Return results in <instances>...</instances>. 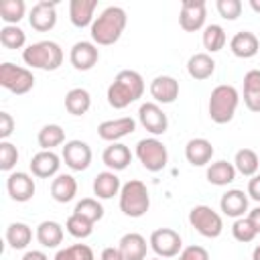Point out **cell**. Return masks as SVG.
<instances>
[{"label": "cell", "instance_id": "obj_39", "mask_svg": "<svg viewBox=\"0 0 260 260\" xmlns=\"http://www.w3.org/2000/svg\"><path fill=\"white\" fill-rule=\"evenodd\" d=\"M53 260H95V256L87 244H73L59 250Z\"/></svg>", "mask_w": 260, "mask_h": 260}, {"label": "cell", "instance_id": "obj_46", "mask_svg": "<svg viewBox=\"0 0 260 260\" xmlns=\"http://www.w3.org/2000/svg\"><path fill=\"white\" fill-rule=\"evenodd\" d=\"M248 195H250L254 201H260V175H258V173L248 181Z\"/></svg>", "mask_w": 260, "mask_h": 260}, {"label": "cell", "instance_id": "obj_20", "mask_svg": "<svg viewBox=\"0 0 260 260\" xmlns=\"http://www.w3.org/2000/svg\"><path fill=\"white\" fill-rule=\"evenodd\" d=\"M98 8V0H71L69 2V20L73 26L83 28L93 24V12Z\"/></svg>", "mask_w": 260, "mask_h": 260}, {"label": "cell", "instance_id": "obj_48", "mask_svg": "<svg viewBox=\"0 0 260 260\" xmlns=\"http://www.w3.org/2000/svg\"><path fill=\"white\" fill-rule=\"evenodd\" d=\"M248 219H250V223L254 225V230L260 234V205H258V207H254V209L248 213Z\"/></svg>", "mask_w": 260, "mask_h": 260}, {"label": "cell", "instance_id": "obj_15", "mask_svg": "<svg viewBox=\"0 0 260 260\" xmlns=\"http://www.w3.org/2000/svg\"><path fill=\"white\" fill-rule=\"evenodd\" d=\"M6 189H8V195L12 201H18V203H24L28 199H32L35 195V181L28 173H10L8 179H6Z\"/></svg>", "mask_w": 260, "mask_h": 260}, {"label": "cell", "instance_id": "obj_4", "mask_svg": "<svg viewBox=\"0 0 260 260\" xmlns=\"http://www.w3.org/2000/svg\"><path fill=\"white\" fill-rule=\"evenodd\" d=\"M238 102H240V95H238L234 85L221 83V85L213 87V91L209 95V104H207L209 118L215 124L232 122V118H234V114L238 110Z\"/></svg>", "mask_w": 260, "mask_h": 260}, {"label": "cell", "instance_id": "obj_29", "mask_svg": "<svg viewBox=\"0 0 260 260\" xmlns=\"http://www.w3.org/2000/svg\"><path fill=\"white\" fill-rule=\"evenodd\" d=\"M236 167H234V162H228V160H217V162H211L209 167H207V173H205V177H207V181L211 183V185H215V187H225V185H230L234 179H236Z\"/></svg>", "mask_w": 260, "mask_h": 260}, {"label": "cell", "instance_id": "obj_23", "mask_svg": "<svg viewBox=\"0 0 260 260\" xmlns=\"http://www.w3.org/2000/svg\"><path fill=\"white\" fill-rule=\"evenodd\" d=\"M213 156V144L207 138H191L185 146V158L193 167H203Z\"/></svg>", "mask_w": 260, "mask_h": 260}, {"label": "cell", "instance_id": "obj_1", "mask_svg": "<svg viewBox=\"0 0 260 260\" xmlns=\"http://www.w3.org/2000/svg\"><path fill=\"white\" fill-rule=\"evenodd\" d=\"M144 93V79L138 71L134 69H122L114 81L108 87V104L116 110H122L126 106H130L132 102H136L138 98H142Z\"/></svg>", "mask_w": 260, "mask_h": 260}, {"label": "cell", "instance_id": "obj_33", "mask_svg": "<svg viewBox=\"0 0 260 260\" xmlns=\"http://www.w3.org/2000/svg\"><path fill=\"white\" fill-rule=\"evenodd\" d=\"M32 240V230L22 223V221H14L6 228V242L12 250H24Z\"/></svg>", "mask_w": 260, "mask_h": 260}, {"label": "cell", "instance_id": "obj_43", "mask_svg": "<svg viewBox=\"0 0 260 260\" xmlns=\"http://www.w3.org/2000/svg\"><path fill=\"white\" fill-rule=\"evenodd\" d=\"M217 12L225 20H236L242 14V2L240 0H217Z\"/></svg>", "mask_w": 260, "mask_h": 260}, {"label": "cell", "instance_id": "obj_22", "mask_svg": "<svg viewBox=\"0 0 260 260\" xmlns=\"http://www.w3.org/2000/svg\"><path fill=\"white\" fill-rule=\"evenodd\" d=\"M219 207H221L223 215H228V217H236V219L244 217V213L248 211V197L240 189H230L221 195Z\"/></svg>", "mask_w": 260, "mask_h": 260}, {"label": "cell", "instance_id": "obj_9", "mask_svg": "<svg viewBox=\"0 0 260 260\" xmlns=\"http://www.w3.org/2000/svg\"><path fill=\"white\" fill-rule=\"evenodd\" d=\"M150 248L154 250V254L158 258H175L181 254L183 248V240L179 236V232H175L173 228H158L150 234L148 240Z\"/></svg>", "mask_w": 260, "mask_h": 260}, {"label": "cell", "instance_id": "obj_24", "mask_svg": "<svg viewBox=\"0 0 260 260\" xmlns=\"http://www.w3.org/2000/svg\"><path fill=\"white\" fill-rule=\"evenodd\" d=\"M124 260H144L146 258V240L144 236L136 234V232H130V234H124L120 238V244H118Z\"/></svg>", "mask_w": 260, "mask_h": 260}, {"label": "cell", "instance_id": "obj_25", "mask_svg": "<svg viewBox=\"0 0 260 260\" xmlns=\"http://www.w3.org/2000/svg\"><path fill=\"white\" fill-rule=\"evenodd\" d=\"M120 189H122V185L114 171L98 173L93 179V193L98 199H112L114 195L120 193Z\"/></svg>", "mask_w": 260, "mask_h": 260}, {"label": "cell", "instance_id": "obj_10", "mask_svg": "<svg viewBox=\"0 0 260 260\" xmlns=\"http://www.w3.org/2000/svg\"><path fill=\"white\" fill-rule=\"evenodd\" d=\"M207 16V6L203 0H183L179 12V24L185 32H195L203 28Z\"/></svg>", "mask_w": 260, "mask_h": 260}, {"label": "cell", "instance_id": "obj_27", "mask_svg": "<svg viewBox=\"0 0 260 260\" xmlns=\"http://www.w3.org/2000/svg\"><path fill=\"white\" fill-rule=\"evenodd\" d=\"M244 104L250 112H260V69H250L244 75Z\"/></svg>", "mask_w": 260, "mask_h": 260}, {"label": "cell", "instance_id": "obj_28", "mask_svg": "<svg viewBox=\"0 0 260 260\" xmlns=\"http://www.w3.org/2000/svg\"><path fill=\"white\" fill-rule=\"evenodd\" d=\"M187 71H189V75H191L193 79L203 81V79H207V77L213 75V71H215V61H213V57H211L209 53H195V55H191L189 61H187Z\"/></svg>", "mask_w": 260, "mask_h": 260}, {"label": "cell", "instance_id": "obj_44", "mask_svg": "<svg viewBox=\"0 0 260 260\" xmlns=\"http://www.w3.org/2000/svg\"><path fill=\"white\" fill-rule=\"evenodd\" d=\"M179 260H209V252L203 246H187L181 250Z\"/></svg>", "mask_w": 260, "mask_h": 260}, {"label": "cell", "instance_id": "obj_36", "mask_svg": "<svg viewBox=\"0 0 260 260\" xmlns=\"http://www.w3.org/2000/svg\"><path fill=\"white\" fill-rule=\"evenodd\" d=\"M26 12V4L24 0H2L0 2V18L6 24H16L22 20Z\"/></svg>", "mask_w": 260, "mask_h": 260}, {"label": "cell", "instance_id": "obj_37", "mask_svg": "<svg viewBox=\"0 0 260 260\" xmlns=\"http://www.w3.org/2000/svg\"><path fill=\"white\" fill-rule=\"evenodd\" d=\"M73 213H79L81 217H85V219H89L91 223H95V221H100V219L104 217V207H102V203H100L98 199H93V197H83L81 201H77Z\"/></svg>", "mask_w": 260, "mask_h": 260}, {"label": "cell", "instance_id": "obj_14", "mask_svg": "<svg viewBox=\"0 0 260 260\" xmlns=\"http://www.w3.org/2000/svg\"><path fill=\"white\" fill-rule=\"evenodd\" d=\"M100 59L98 45L91 41H77L69 51V61L77 71H89Z\"/></svg>", "mask_w": 260, "mask_h": 260}, {"label": "cell", "instance_id": "obj_40", "mask_svg": "<svg viewBox=\"0 0 260 260\" xmlns=\"http://www.w3.org/2000/svg\"><path fill=\"white\" fill-rule=\"evenodd\" d=\"M93 225H95V223H91L89 219L81 217L79 213H71V215L67 217V221H65V228H67V232H69L73 238H87V236H91Z\"/></svg>", "mask_w": 260, "mask_h": 260}, {"label": "cell", "instance_id": "obj_19", "mask_svg": "<svg viewBox=\"0 0 260 260\" xmlns=\"http://www.w3.org/2000/svg\"><path fill=\"white\" fill-rule=\"evenodd\" d=\"M230 51L240 59H250L260 51L258 37L250 30H240L230 39Z\"/></svg>", "mask_w": 260, "mask_h": 260}, {"label": "cell", "instance_id": "obj_8", "mask_svg": "<svg viewBox=\"0 0 260 260\" xmlns=\"http://www.w3.org/2000/svg\"><path fill=\"white\" fill-rule=\"evenodd\" d=\"M189 223L203 236V238H217L223 232L221 215L209 205H195L189 211Z\"/></svg>", "mask_w": 260, "mask_h": 260}, {"label": "cell", "instance_id": "obj_52", "mask_svg": "<svg viewBox=\"0 0 260 260\" xmlns=\"http://www.w3.org/2000/svg\"><path fill=\"white\" fill-rule=\"evenodd\" d=\"M154 260H162V258H154Z\"/></svg>", "mask_w": 260, "mask_h": 260}, {"label": "cell", "instance_id": "obj_3", "mask_svg": "<svg viewBox=\"0 0 260 260\" xmlns=\"http://www.w3.org/2000/svg\"><path fill=\"white\" fill-rule=\"evenodd\" d=\"M22 59L26 65L43 71H55L63 63V49L55 41H39L28 45L22 51Z\"/></svg>", "mask_w": 260, "mask_h": 260}, {"label": "cell", "instance_id": "obj_41", "mask_svg": "<svg viewBox=\"0 0 260 260\" xmlns=\"http://www.w3.org/2000/svg\"><path fill=\"white\" fill-rule=\"evenodd\" d=\"M232 234H234V238H236L238 242L248 244V242H252V240L256 238L258 232L254 230V225L250 223L248 217H238V219L234 221V225H232Z\"/></svg>", "mask_w": 260, "mask_h": 260}, {"label": "cell", "instance_id": "obj_32", "mask_svg": "<svg viewBox=\"0 0 260 260\" xmlns=\"http://www.w3.org/2000/svg\"><path fill=\"white\" fill-rule=\"evenodd\" d=\"M234 167L240 175L244 177H254L258 173V167H260V156L256 150L252 148H240L234 156Z\"/></svg>", "mask_w": 260, "mask_h": 260}, {"label": "cell", "instance_id": "obj_21", "mask_svg": "<svg viewBox=\"0 0 260 260\" xmlns=\"http://www.w3.org/2000/svg\"><path fill=\"white\" fill-rule=\"evenodd\" d=\"M102 160H104V165L110 169V171H124L128 165H130V160H132V152H130V148L126 146V144H122V142H112L110 146H106V150L102 152Z\"/></svg>", "mask_w": 260, "mask_h": 260}, {"label": "cell", "instance_id": "obj_17", "mask_svg": "<svg viewBox=\"0 0 260 260\" xmlns=\"http://www.w3.org/2000/svg\"><path fill=\"white\" fill-rule=\"evenodd\" d=\"M150 95L156 104H173L179 98V81L171 75H156L150 81Z\"/></svg>", "mask_w": 260, "mask_h": 260}, {"label": "cell", "instance_id": "obj_31", "mask_svg": "<svg viewBox=\"0 0 260 260\" xmlns=\"http://www.w3.org/2000/svg\"><path fill=\"white\" fill-rule=\"evenodd\" d=\"M37 240L43 248H57L63 242V228L57 221H41L37 225Z\"/></svg>", "mask_w": 260, "mask_h": 260}, {"label": "cell", "instance_id": "obj_35", "mask_svg": "<svg viewBox=\"0 0 260 260\" xmlns=\"http://www.w3.org/2000/svg\"><path fill=\"white\" fill-rule=\"evenodd\" d=\"M228 37H225V30L219 26V24H207L203 28V47L207 53H217L223 49Z\"/></svg>", "mask_w": 260, "mask_h": 260}, {"label": "cell", "instance_id": "obj_18", "mask_svg": "<svg viewBox=\"0 0 260 260\" xmlns=\"http://www.w3.org/2000/svg\"><path fill=\"white\" fill-rule=\"evenodd\" d=\"M61 158L53 150H41L30 158V171L39 179H51L53 175L59 173Z\"/></svg>", "mask_w": 260, "mask_h": 260}, {"label": "cell", "instance_id": "obj_12", "mask_svg": "<svg viewBox=\"0 0 260 260\" xmlns=\"http://www.w3.org/2000/svg\"><path fill=\"white\" fill-rule=\"evenodd\" d=\"M61 158L71 171H85L91 165V148L83 140H69L63 146Z\"/></svg>", "mask_w": 260, "mask_h": 260}, {"label": "cell", "instance_id": "obj_47", "mask_svg": "<svg viewBox=\"0 0 260 260\" xmlns=\"http://www.w3.org/2000/svg\"><path fill=\"white\" fill-rule=\"evenodd\" d=\"M100 260H124V256H122L120 248L108 246V248H104V250H102V254H100Z\"/></svg>", "mask_w": 260, "mask_h": 260}, {"label": "cell", "instance_id": "obj_13", "mask_svg": "<svg viewBox=\"0 0 260 260\" xmlns=\"http://www.w3.org/2000/svg\"><path fill=\"white\" fill-rule=\"evenodd\" d=\"M28 22L39 32H47V30L55 28V24H57V2H49V0L37 2L30 8Z\"/></svg>", "mask_w": 260, "mask_h": 260}, {"label": "cell", "instance_id": "obj_6", "mask_svg": "<svg viewBox=\"0 0 260 260\" xmlns=\"http://www.w3.org/2000/svg\"><path fill=\"white\" fill-rule=\"evenodd\" d=\"M0 85L8 89L10 93L24 95L35 87V75L26 67H18L14 63H2L0 65Z\"/></svg>", "mask_w": 260, "mask_h": 260}, {"label": "cell", "instance_id": "obj_26", "mask_svg": "<svg viewBox=\"0 0 260 260\" xmlns=\"http://www.w3.org/2000/svg\"><path fill=\"white\" fill-rule=\"evenodd\" d=\"M77 195V181L71 175H57L51 183V197L57 203H69Z\"/></svg>", "mask_w": 260, "mask_h": 260}, {"label": "cell", "instance_id": "obj_34", "mask_svg": "<svg viewBox=\"0 0 260 260\" xmlns=\"http://www.w3.org/2000/svg\"><path fill=\"white\" fill-rule=\"evenodd\" d=\"M37 142H39V146L43 150H53L55 146L65 142V130L59 124H47V126H43L39 130Z\"/></svg>", "mask_w": 260, "mask_h": 260}, {"label": "cell", "instance_id": "obj_7", "mask_svg": "<svg viewBox=\"0 0 260 260\" xmlns=\"http://www.w3.org/2000/svg\"><path fill=\"white\" fill-rule=\"evenodd\" d=\"M136 156L142 162V167L150 173H158L167 167L169 162V152L167 146L158 138H142L136 144Z\"/></svg>", "mask_w": 260, "mask_h": 260}, {"label": "cell", "instance_id": "obj_42", "mask_svg": "<svg viewBox=\"0 0 260 260\" xmlns=\"http://www.w3.org/2000/svg\"><path fill=\"white\" fill-rule=\"evenodd\" d=\"M16 162H18V148L12 142L2 140L0 142V171H12Z\"/></svg>", "mask_w": 260, "mask_h": 260}, {"label": "cell", "instance_id": "obj_30", "mask_svg": "<svg viewBox=\"0 0 260 260\" xmlns=\"http://www.w3.org/2000/svg\"><path fill=\"white\" fill-rule=\"evenodd\" d=\"M91 108V95L83 87H73L65 95V110L71 116H83Z\"/></svg>", "mask_w": 260, "mask_h": 260}, {"label": "cell", "instance_id": "obj_11", "mask_svg": "<svg viewBox=\"0 0 260 260\" xmlns=\"http://www.w3.org/2000/svg\"><path fill=\"white\" fill-rule=\"evenodd\" d=\"M138 120H140V124L144 126V130H148V132L154 134V136L165 134L167 128H169L167 114L162 112V108H160L156 102H144V104L138 108Z\"/></svg>", "mask_w": 260, "mask_h": 260}, {"label": "cell", "instance_id": "obj_2", "mask_svg": "<svg viewBox=\"0 0 260 260\" xmlns=\"http://www.w3.org/2000/svg\"><path fill=\"white\" fill-rule=\"evenodd\" d=\"M126 22H128V16L122 6L104 8L91 24V41L95 45H114L122 37Z\"/></svg>", "mask_w": 260, "mask_h": 260}, {"label": "cell", "instance_id": "obj_49", "mask_svg": "<svg viewBox=\"0 0 260 260\" xmlns=\"http://www.w3.org/2000/svg\"><path fill=\"white\" fill-rule=\"evenodd\" d=\"M22 260H49V256L45 252H41V250H30V252H26L22 256Z\"/></svg>", "mask_w": 260, "mask_h": 260}, {"label": "cell", "instance_id": "obj_45", "mask_svg": "<svg viewBox=\"0 0 260 260\" xmlns=\"http://www.w3.org/2000/svg\"><path fill=\"white\" fill-rule=\"evenodd\" d=\"M14 132V118L8 112H0V140H6Z\"/></svg>", "mask_w": 260, "mask_h": 260}, {"label": "cell", "instance_id": "obj_5", "mask_svg": "<svg viewBox=\"0 0 260 260\" xmlns=\"http://www.w3.org/2000/svg\"><path fill=\"white\" fill-rule=\"evenodd\" d=\"M150 207V195L142 181L132 179L120 189V209L128 217H142Z\"/></svg>", "mask_w": 260, "mask_h": 260}, {"label": "cell", "instance_id": "obj_51", "mask_svg": "<svg viewBox=\"0 0 260 260\" xmlns=\"http://www.w3.org/2000/svg\"><path fill=\"white\" fill-rule=\"evenodd\" d=\"M252 260H260V244L254 248V252H252Z\"/></svg>", "mask_w": 260, "mask_h": 260}, {"label": "cell", "instance_id": "obj_38", "mask_svg": "<svg viewBox=\"0 0 260 260\" xmlns=\"http://www.w3.org/2000/svg\"><path fill=\"white\" fill-rule=\"evenodd\" d=\"M0 43L6 49H22L26 43V35L16 24H6L0 28Z\"/></svg>", "mask_w": 260, "mask_h": 260}, {"label": "cell", "instance_id": "obj_50", "mask_svg": "<svg viewBox=\"0 0 260 260\" xmlns=\"http://www.w3.org/2000/svg\"><path fill=\"white\" fill-rule=\"evenodd\" d=\"M250 6H252V10H254V12H258V14H260V0H250Z\"/></svg>", "mask_w": 260, "mask_h": 260}, {"label": "cell", "instance_id": "obj_16", "mask_svg": "<svg viewBox=\"0 0 260 260\" xmlns=\"http://www.w3.org/2000/svg\"><path fill=\"white\" fill-rule=\"evenodd\" d=\"M136 128V122L130 118V116H124V118H116V120H106L98 126V136L102 140H108V142H116L128 134H132Z\"/></svg>", "mask_w": 260, "mask_h": 260}]
</instances>
